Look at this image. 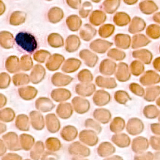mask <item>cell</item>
<instances>
[{
	"label": "cell",
	"instance_id": "1",
	"mask_svg": "<svg viewBox=\"0 0 160 160\" xmlns=\"http://www.w3.org/2000/svg\"><path fill=\"white\" fill-rule=\"evenodd\" d=\"M16 43L27 52L32 53L37 48V41L34 36L28 32H19L15 37Z\"/></svg>",
	"mask_w": 160,
	"mask_h": 160
}]
</instances>
